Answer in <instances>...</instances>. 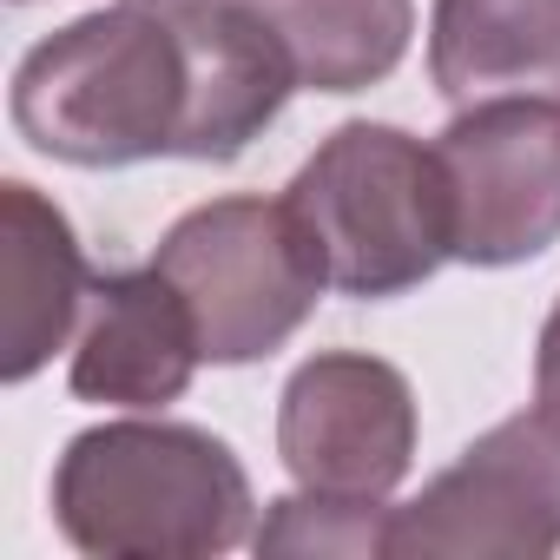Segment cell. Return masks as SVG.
<instances>
[{"mask_svg": "<svg viewBox=\"0 0 560 560\" xmlns=\"http://www.w3.org/2000/svg\"><path fill=\"white\" fill-rule=\"evenodd\" d=\"M244 462L191 422L80 429L54 468V521L93 560H205L250 534Z\"/></svg>", "mask_w": 560, "mask_h": 560, "instance_id": "6da1fadb", "label": "cell"}, {"mask_svg": "<svg viewBox=\"0 0 560 560\" xmlns=\"http://www.w3.org/2000/svg\"><path fill=\"white\" fill-rule=\"evenodd\" d=\"M185 34L152 8H100L40 40L14 67V132L60 165L113 172L145 159H178L185 132Z\"/></svg>", "mask_w": 560, "mask_h": 560, "instance_id": "7a4b0ae2", "label": "cell"}, {"mask_svg": "<svg viewBox=\"0 0 560 560\" xmlns=\"http://www.w3.org/2000/svg\"><path fill=\"white\" fill-rule=\"evenodd\" d=\"M291 211L324 250L330 291L383 304L402 298L455 257V211L435 145L402 126H337L284 185Z\"/></svg>", "mask_w": 560, "mask_h": 560, "instance_id": "3957f363", "label": "cell"}, {"mask_svg": "<svg viewBox=\"0 0 560 560\" xmlns=\"http://www.w3.org/2000/svg\"><path fill=\"white\" fill-rule=\"evenodd\" d=\"M152 264L178 284L198 324V350L218 370L284 350L330 291L324 250L291 211V198H250V191L185 211L159 237Z\"/></svg>", "mask_w": 560, "mask_h": 560, "instance_id": "277c9868", "label": "cell"}, {"mask_svg": "<svg viewBox=\"0 0 560 560\" xmlns=\"http://www.w3.org/2000/svg\"><path fill=\"white\" fill-rule=\"evenodd\" d=\"M396 560H540L560 553V422L508 416L462 448L389 521Z\"/></svg>", "mask_w": 560, "mask_h": 560, "instance_id": "5b68a950", "label": "cell"}, {"mask_svg": "<svg viewBox=\"0 0 560 560\" xmlns=\"http://www.w3.org/2000/svg\"><path fill=\"white\" fill-rule=\"evenodd\" d=\"M455 257L475 270L527 264L560 237V106L553 100H475L435 139Z\"/></svg>", "mask_w": 560, "mask_h": 560, "instance_id": "8992f818", "label": "cell"}, {"mask_svg": "<svg viewBox=\"0 0 560 560\" xmlns=\"http://www.w3.org/2000/svg\"><path fill=\"white\" fill-rule=\"evenodd\" d=\"M277 455L317 494H396L416 468V389L370 350H317L277 396Z\"/></svg>", "mask_w": 560, "mask_h": 560, "instance_id": "52a82bcc", "label": "cell"}, {"mask_svg": "<svg viewBox=\"0 0 560 560\" xmlns=\"http://www.w3.org/2000/svg\"><path fill=\"white\" fill-rule=\"evenodd\" d=\"M205 350L198 324L178 298V284L145 264V270H113L93 277L86 298V330L73 343V396L106 402V409H165L191 389Z\"/></svg>", "mask_w": 560, "mask_h": 560, "instance_id": "ba28073f", "label": "cell"}, {"mask_svg": "<svg viewBox=\"0 0 560 560\" xmlns=\"http://www.w3.org/2000/svg\"><path fill=\"white\" fill-rule=\"evenodd\" d=\"M185 34V132L178 159L198 165H231L277 113L304 86L291 47L277 40V27L250 8V0H211V8L172 14Z\"/></svg>", "mask_w": 560, "mask_h": 560, "instance_id": "9c48e42d", "label": "cell"}, {"mask_svg": "<svg viewBox=\"0 0 560 560\" xmlns=\"http://www.w3.org/2000/svg\"><path fill=\"white\" fill-rule=\"evenodd\" d=\"M0 291H8V337H0V376L27 383L67 350L80 304L93 298L86 250L54 198L27 178L0 185Z\"/></svg>", "mask_w": 560, "mask_h": 560, "instance_id": "30bf717a", "label": "cell"}, {"mask_svg": "<svg viewBox=\"0 0 560 560\" xmlns=\"http://www.w3.org/2000/svg\"><path fill=\"white\" fill-rule=\"evenodd\" d=\"M429 80L442 100H553L560 93V0H435Z\"/></svg>", "mask_w": 560, "mask_h": 560, "instance_id": "8fae6325", "label": "cell"}, {"mask_svg": "<svg viewBox=\"0 0 560 560\" xmlns=\"http://www.w3.org/2000/svg\"><path fill=\"white\" fill-rule=\"evenodd\" d=\"M291 47L311 93L383 86L416 34V0H250Z\"/></svg>", "mask_w": 560, "mask_h": 560, "instance_id": "7c38bea8", "label": "cell"}, {"mask_svg": "<svg viewBox=\"0 0 560 560\" xmlns=\"http://www.w3.org/2000/svg\"><path fill=\"white\" fill-rule=\"evenodd\" d=\"M389 494H284L270 501L264 527L250 534L257 553H317V560H376L389 553Z\"/></svg>", "mask_w": 560, "mask_h": 560, "instance_id": "4fadbf2b", "label": "cell"}, {"mask_svg": "<svg viewBox=\"0 0 560 560\" xmlns=\"http://www.w3.org/2000/svg\"><path fill=\"white\" fill-rule=\"evenodd\" d=\"M534 409L547 422H560V304L547 311L540 343H534Z\"/></svg>", "mask_w": 560, "mask_h": 560, "instance_id": "5bb4252c", "label": "cell"}, {"mask_svg": "<svg viewBox=\"0 0 560 560\" xmlns=\"http://www.w3.org/2000/svg\"><path fill=\"white\" fill-rule=\"evenodd\" d=\"M132 8H152V14H191V8H211V0H132Z\"/></svg>", "mask_w": 560, "mask_h": 560, "instance_id": "9a60e30c", "label": "cell"}]
</instances>
